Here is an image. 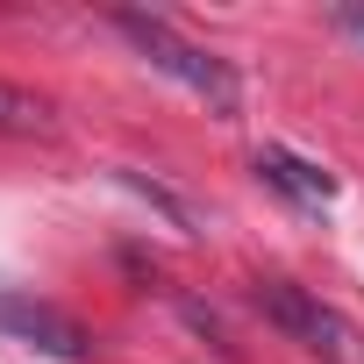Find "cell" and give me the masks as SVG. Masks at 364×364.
Here are the masks:
<instances>
[{
    "mask_svg": "<svg viewBox=\"0 0 364 364\" xmlns=\"http://www.w3.org/2000/svg\"><path fill=\"white\" fill-rule=\"evenodd\" d=\"M107 22H114V29L136 43V58H143L150 72L178 79L193 100H208L215 114H236V107H243V86H236V72H229L215 50H200L193 36H178L171 22H157V15H136V8H114Z\"/></svg>",
    "mask_w": 364,
    "mask_h": 364,
    "instance_id": "obj_1",
    "label": "cell"
},
{
    "mask_svg": "<svg viewBox=\"0 0 364 364\" xmlns=\"http://www.w3.org/2000/svg\"><path fill=\"white\" fill-rule=\"evenodd\" d=\"M257 307H264V321H272L279 336H293V343L314 350L321 364H364L357 321L336 314L321 293H307V286H293V279H264V286H257Z\"/></svg>",
    "mask_w": 364,
    "mask_h": 364,
    "instance_id": "obj_2",
    "label": "cell"
},
{
    "mask_svg": "<svg viewBox=\"0 0 364 364\" xmlns=\"http://www.w3.org/2000/svg\"><path fill=\"white\" fill-rule=\"evenodd\" d=\"M257 178L279 186L286 200H300V208H328V200H336V178H328L321 164L293 157V150H257Z\"/></svg>",
    "mask_w": 364,
    "mask_h": 364,
    "instance_id": "obj_3",
    "label": "cell"
},
{
    "mask_svg": "<svg viewBox=\"0 0 364 364\" xmlns=\"http://www.w3.org/2000/svg\"><path fill=\"white\" fill-rule=\"evenodd\" d=\"M0 328H15V336H29V343H43V350H58V357H79V350H86V336H79L58 307L8 300V293H0Z\"/></svg>",
    "mask_w": 364,
    "mask_h": 364,
    "instance_id": "obj_4",
    "label": "cell"
},
{
    "mask_svg": "<svg viewBox=\"0 0 364 364\" xmlns=\"http://www.w3.org/2000/svg\"><path fill=\"white\" fill-rule=\"evenodd\" d=\"M0 136H58V100L0 79Z\"/></svg>",
    "mask_w": 364,
    "mask_h": 364,
    "instance_id": "obj_5",
    "label": "cell"
},
{
    "mask_svg": "<svg viewBox=\"0 0 364 364\" xmlns=\"http://www.w3.org/2000/svg\"><path fill=\"white\" fill-rule=\"evenodd\" d=\"M336 22H343V29H357V36H364V8H343V15H336Z\"/></svg>",
    "mask_w": 364,
    "mask_h": 364,
    "instance_id": "obj_6",
    "label": "cell"
}]
</instances>
